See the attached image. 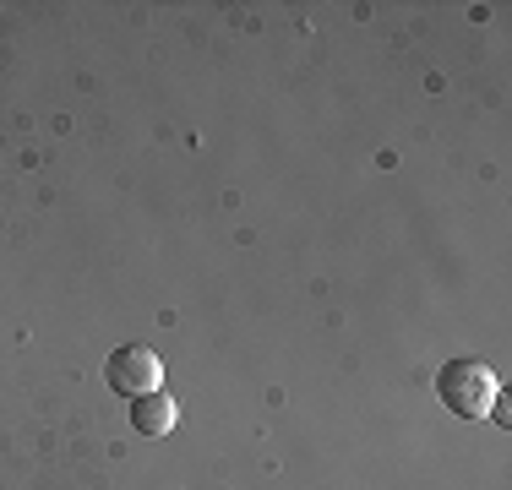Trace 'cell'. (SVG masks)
<instances>
[{"label": "cell", "instance_id": "2", "mask_svg": "<svg viewBox=\"0 0 512 490\" xmlns=\"http://www.w3.org/2000/svg\"><path fill=\"white\" fill-rule=\"evenodd\" d=\"M104 382L115 398H148V392L164 387V360L148 349V343H120L115 354L104 360Z\"/></svg>", "mask_w": 512, "mask_h": 490}, {"label": "cell", "instance_id": "1", "mask_svg": "<svg viewBox=\"0 0 512 490\" xmlns=\"http://www.w3.org/2000/svg\"><path fill=\"white\" fill-rule=\"evenodd\" d=\"M496 376L485 360H474V354H458V360H447L442 371H436V398L447 403V414H458V420H485L496 403Z\"/></svg>", "mask_w": 512, "mask_h": 490}, {"label": "cell", "instance_id": "3", "mask_svg": "<svg viewBox=\"0 0 512 490\" xmlns=\"http://www.w3.org/2000/svg\"><path fill=\"white\" fill-rule=\"evenodd\" d=\"M180 420V403L169 392H148V398H131V431L137 436H169Z\"/></svg>", "mask_w": 512, "mask_h": 490}, {"label": "cell", "instance_id": "4", "mask_svg": "<svg viewBox=\"0 0 512 490\" xmlns=\"http://www.w3.org/2000/svg\"><path fill=\"white\" fill-rule=\"evenodd\" d=\"M491 420H496V425H512V409H507L502 392H496V403H491Z\"/></svg>", "mask_w": 512, "mask_h": 490}]
</instances>
